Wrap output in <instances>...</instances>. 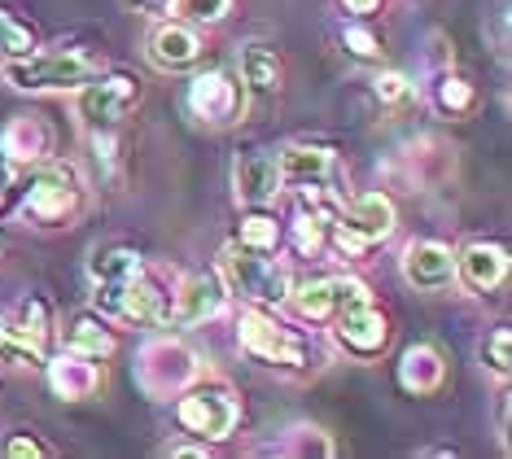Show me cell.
I'll return each mask as SVG.
<instances>
[{"label":"cell","instance_id":"603a6c76","mask_svg":"<svg viewBox=\"0 0 512 459\" xmlns=\"http://www.w3.org/2000/svg\"><path fill=\"white\" fill-rule=\"evenodd\" d=\"M294 311L302 320H324V315H337V285L333 280H316V285H302L298 293H289Z\"/></svg>","mask_w":512,"mask_h":459},{"label":"cell","instance_id":"277c9868","mask_svg":"<svg viewBox=\"0 0 512 459\" xmlns=\"http://www.w3.org/2000/svg\"><path fill=\"white\" fill-rule=\"evenodd\" d=\"M79 206V175L71 167H40L36 175L27 180V219L44 223V228H57L75 215Z\"/></svg>","mask_w":512,"mask_h":459},{"label":"cell","instance_id":"e575fe53","mask_svg":"<svg viewBox=\"0 0 512 459\" xmlns=\"http://www.w3.org/2000/svg\"><path fill=\"white\" fill-rule=\"evenodd\" d=\"M136 9H145V14H167L171 9V0H132Z\"/></svg>","mask_w":512,"mask_h":459},{"label":"cell","instance_id":"f1b7e54d","mask_svg":"<svg viewBox=\"0 0 512 459\" xmlns=\"http://www.w3.org/2000/svg\"><path fill=\"white\" fill-rule=\"evenodd\" d=\"M438 105H442V110H451V114L469 110V105H473V88L464 84V79H442V84H438Z\"/></svg>","mask_w":512,"mask_h":459},{"label":"cell","instance_id":"9a60e30c","mask_svg":"<svg viewBox=\"0 0 512 459\" xmlns=\"http://www.w3.org/2000/svg\"><path fill=\"white\" fill-rule=\"evenodd\" d=\"M386 320H381L372 306H355V311H342V324H337V341L355 355H377L386 346Z\"/></svg>","mask_w":512,"mask_h":459},{"label":"cell","instance_id":"7c38bea8","mask_svg":"<svg viewBox=\"0 0 512 459\" xmlns=\"http://www.w3.org/2000/svg\"><path fill=\"white\" fill-rule=\"evenodd\" d=\"M232 180H237L241 202L263 206V202H272L276 188H281V171H276L272 153H246V158L237 162V171H232Z\"/></svg>","mask_w":512,"mask_h":459},{"label":"cell","instance_id":"f546056e","mask_svg":"<svg viewBox=\"0 0 512 459\" xmlns=\"http://www.w3.org/2000/svg\"><path fill=\"white\" fill-rule=\"evenodd\" d=\"M232 0H180V14H189L193 22H219L228 14Z\"/></svg>","mask_w":512,"mask_h":459},{"label":"cell","instance_id":"5bb4252c","mask_svg":"<svg viewBox=\"0 0 512 459\" xmlns=\"http://www.w3.org/2000/svg\"><path fill=\"white\" fill-rule=\"evenodd\" d=\"M197 53H202V44H197V35L189 27H180V22H162L154 31V40H149V62L158 70H184L197 62Z\"/></svg>","mask_w":512,"mask_h":459},{"label":"cell","instance_id":"ba28073f","mask_svg":"<svg viewBox=\"0 0 512 459\" xmlns=\"http://www.w3.org/2000/svg\"><path fill=\"white\" fill-rule=\"evenodd\" d=\"M241 105V88L232 84L224 70H206L189 84V110L197 114L202 123H232Z\"/></svg>","mask_w":512,"mask_h":459},{"label":"cell","instance_id":"e0dca14e","mask_svg":"<svg viewBox=\"0 0 512 459\" xmlns=\"http://www.w3.org/2000/svg\"><path fill=\"white\" fill-rule=\"evenodd\" d=\"M119 315H123V320H145V324H154V320H167V315H171V302H167V293H162L154 280H145L141 272H136V276L123 285V306H119Z\"/></svg>","mask_w":512,"mask_h":459},{"label":"cell","instance_id":"7a4b0ae2","mask_svg":"<svg viewBox=\"0 0 512 459\" xmlns=\"http://www.w3.org/2000/svg\"><path fill=\"white\" fill-rule=\"evenodd\" d=\"M219 276L228 280V289L237 293V298H259V302L289 298L285 267L259 258V250H250V245H224V254H219Z\"/></svg>","mask_w":512,"mask_h":459},{"label":"cell","instance_id":"8fae6325","mask_svg":"<svg viewBox=\"0 0 512 459\" xmlns=\"http://www.w3.org/2000/svg\"><path fill=\"white\" fill-rule=\"evenodd\" d=\"M219 306H224V285H219L215 276H193L189 285H184L176 298H171V315H167V320H176V324H202V320H211Z\"/></svg>","mask_w":512,"mask_h":459},{"label":"cell","instance_id":"8992f818","mask_svg":"<svg viewBox=\"0 0 512 459\" xmlns=\"http://www.w3.org/2000/svg\"><path fill=\"white\" fill-rule=\"evenodd\" d=\"M132 105H136V84L127 75H110V79H97V84L88 79L84 97H79V119L97 132V127L119 123Z\"/></svg>","mask_w":512,"mask_h":459},{"label":"cell","instance_id":"44dd1931","mask_svg":"<svg viewBox=\"0 0 512 459\" xmlns=\"http://www.w3.org/2000/svg\"><path fill=\"white\" fill-rule=\"evenodd\" d=\"M0 153L14 162H36L44 153V127L36 119H27V114H18V119L0 132Z\"/></svg>","mask_w":512,"mask_h":459},{"label":"cell","instance_id":"d6a6232c","mask_svg":"<svg viewBox=\"0 0 512 459\" xmlns=\"http://www.w3.org/2000/svg\"><path fill=\"white\" fill-rule=\"evenodd\" d=\"M403 92H407V79L403 75H394V70H390V75H377V97L381 101H399Z\"/></svg>","mask_w":512,"mask_h":459},{"label":"cell","instance_id":"6da1fadb","mask_svg":"<svg viewBox=\"0 0 512 459\" xmlns=\"http://www.w3.org/2000/svg\"><path fill=\"white\" fill-rule=\"evenodd\" d=\"M97 75V62L84 53H27L5 62V79L18 92H71Z\"/></svg>","mask_w":512,"mask_h":459},{"label":"cell","instance_id":"83f0119b","mask_svg":"<svg viewBox=\"0 0 512 459\" xmlns=\"http://www.w3.org/2000/svg\"><path fill=\"white\" fill-rule=\"evenodd\" d=\"M14 333L40 346L44 333H49V311H44V302H22V328H14Z\"/></svg>","mask_w":512,"mask_h":459},{"label":"cell","instance_id":"ffe728a7","mask_svg":"<svg viewBox=\"0 0 512 459\" xmlns=\"http://www.w3.org/2000/svg\"><path fill=\"white\" fill-rule=\"evenodd\" d=\"M241 75H246L254 97H276V88H281V62H276V53L263 49V44H250V49L241 53Z\"/></svg>","mask_w":512,"mask_h":459},{"label":"cell","instance_id":"4316f807","mask_svg":"<svg viewBox=\"0 0 512 459\" xmlns=\"http://www.w3.org/2000/svg\"><path fill=\"white\" fill-rule=\"evenodd\" d=\"M482 359L491 363L499 376H508V368H512V333L508 328H495V333L482 341Z\"/></svg>","mask_w":512,"mask_h":459},{"label":"cell","instance_id":"2e32d148","mask_svg":"<svg viewBox=\"0 0 512 459\" xmlns=\"http://www.w3.org/2000/svg\"><path fill=\"white\" fill-rule=\"evenodd\" d=\"M456 267H460V276L469 280V285L477 293H486V289H495L499 280L508 276V254L499 250V245H469L460 258H456Z\"/></svg>","mask_w":512,"mask_h":459},{"label":"cell","instance_id":"836d02e7","mask_svg":"<svg viewBox=\"0 0 512 459\" xmlns=\"http://www.w3.org/2000/svg\"><path fill=\"white\" fill-rule=\"evenodd\" d=\"M5 451H9V455H44V446L31 442V438H14V442L5 446Z\"/></svg>","mask_w":512,"mask_h":459},{"label":"cell","instance_id":"cb8c5ba5","mask_svg":"<svg viewBox=\"0 0 512 459\" xmlns=\"http://www.w3.org/2000/svg\"><path fill=\"white\" fill-rule=\"evenodd\" d=\"M71 350L75 355H84V359H101V355H110L114 350V337L106 333V324H97V320H75Z\"/></svg>","mask_w":512,"mask_h":459},{"label":"cell","instance_id":"ac0fdd59","mask_svg":"<svg viewBox=\"0 0 512 459\" xmlns=\"http://www.w3.org/2000/svg\"><path fill=\"white\" fill-rule=\"evenodd\" d=\"M442 355L434 346H412L403 355V363H399V385L407 394H434L438 385H442Z\"/></svg>","mask_w":512,"mask_h":459},{"label":"cell","instance_id":"1f68e13d","mask_svg":"<svg viewBox=\"0 0 512 459\" xmlns=\"http://www.w3.org/2000/svg\"><path fill=\"white\" fill-rule=\"evenodd\" d=\"M342 44L351 49L355 57H377L381 53V44L372 40V31H364V27H346L342 31Z\"/></svg>","mask_w":512,"mask_h":459},{"label":"cell","instance_id":"4dcf8cb0","mask_svg":"<svg viewBox=\"0 0 512 459\" xmlns=\"http://www.w3.org/2000/svg\"><path fill=\"white\" fill-rule=\"evenodd\" d=\"M320 245H324V223H320L316 215H311V219L302 215V219H298V250H302V254H316Z\"/></svg>","mask_w":512,"mask_h":459},{"label":"cell","instance_id":"4fadbf2b","mask_svg":"<svg viewBox=\"0 0 512 459\" xmlns=\"http://www.w3.org/2000/svg\"><path fill=\"white\" fill-rule=\"evenodd\" d=\"M276 171H281V184L294 188H320L324 175L333 171V153L320 145H294L276 158Z\"/></svg>","mask_w":512,"mask_h":459},{"label":"cell","instance_id":"30bf717a","mask_svg":"<svg viewBox=\"0 0 512 459\" xmlns=\"http://www.w3.org/2000/svg\"><path fill=\"white\" fill-rule=\"evenodd\" d=\"M337 228L351 232L359 245L386 241L390 232H394V206H390V197H381V193L355 197V202L346 206V215H342V223H337Z\"/></svg>","mask_w":512,"mask_h":459},{"label":"cell","instance_id":"d590c367","mask_svg":"<svg viewBox=\"0 0 512 459\" xmlns=\"http://www.w3.org/2000/svg\"><path fill=\"white\" fill-rule=\"evenodd\" d=\"M377 5H381V0H346V9H351V14H372Z\"/></svg>","mask_w":512,"mask_h":459},{"label":"cell","instance_id":"d6986e66","mask_svg":"<svg viewBox=\"0 0 512 459\" xmlns=\"http://www.w3.org/2000/svg\"><path fill=\"white\" fill-rule=\"evenodd\" d=\"M49 381L62 398H88V394H97L101 372L92 363H84V355H62L49 363Z\"/></svg>","mask_w":512,"mask_h":459},{"label":"cell","instance_id":"d4e9b609","mask_svg":"<svg viewBox=\"0 0 512 459\" xmlns=\"http://www.w3.org/2000/svg\"><path fill=\"white\" fill-rule=\"evenodd\" d=\"M36 44H31V31L22 27V22H14L0 9V66L5 62H18V57H27Z\"/></svg>","mask_w":512,"mask_h":459},{"label":"cell","instance_id":"9c48e42d","mask_svg":"<svg viewBox=\"0 0 512 459\" xmlns=\"http://www.w3.org/2000/svg\"><path fill=\"white\" fill-rule=\"evenodd\" d=\"M403 276L416 289H447L456 276V254L438 241H412L403 250Z\"/></svg>","mask_w":512,"mask_h":459},{"label":"cell","instance_id":"5b68a950","mask_svg":"<svg viewBox=\"0 0 512 459\" xmlns=\"http://www.w3.org/2000/svg\"><path fill=\"white\" fill-rule=\"evenodd\" d=\"M176 416H180L184 429L197 433V438H206V442H219V438H228V433L237 429V403H232L224 390H193V394H184L180 407H176Z\"/></svg>","mask_w":512,"mask_h":459},{"label":"cell","instance_id":"52a82bcc","mask_svg":"<svg viewBox=\"0 0 512 459\" xmlns=\"http://www.w3.org/2000/svg\"><path fill=\"white\" fill-rule=\"evenodd\" d=\"M237 328H241V346H246L254 359H263V363H302L307 359L302 355V341H294L285 328H276L259 311H246Z\"/></svg>","mask_w":512,"mask_h":459},{"label":"cell","instance_id":"7402d4cb","mask_svg":"<svg viewBox=\"0 0 512 459\" xmlns=\"http://www.w3.org/2000/svg\"><path fill=\"white\" fill-rule=\"evenodd\" d=\"M92 280H132L141 272V254L127 250V245H110V250H97L88 263Z\"/></svg>","mask_w":512,"mask_h":459},{"label":"cell","instance_id":"3957f363","mask_svg":"<svg viewBox=\"0 0 512 459\" xmlns=\"http://www.w3.org/2000/svg\"><path fill=\"white\" fill-rule=\"evenodd\" d=\"M197 376V355L180 341H149L136 359V381L149 398H167Z\"/></svg>","mask_w":512,"mask_h":459},{"label":"cell","instance_id":"484cf974","mask_svg":"<svg viewBox=\"0 0 512 459\" xmlns=\"http://www.w3.org/2000/svg\"><path fill=\"white\" fill-rule=\"evenodd\" d=\"M276 241H281V228H276V219L267 215H250L241 223V245H250V250H276Z\"/></svg>","mask_w":512,"mask_h":459}]
</instances>
